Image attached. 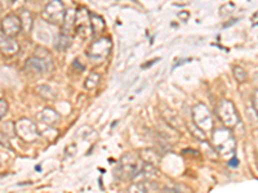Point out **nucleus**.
I'll return each instance as SVG.
<instances>
[{
	"mask_svg": "<svg viewBox=\"0 0 258 193\" xmlns=\"http://www.w3.org/2000/svg\"><path fill=\"white\" fill-rule=\"evenodd\" d=\"M144 163L140 156H134L133 154H126L120 159L119 166L116 170H119V175L122 179L126 181H134L138 178L144 169Z\"/></svg>",
	"mask_w": 258,
	"mask_h": 193,
	"instance_id": "2",
	"label": "nucleus"
},
{
	"mask_svg": "<svg viewBox=\"0 0 258 193\" xmlns=\"http://www.w3.org/2000/svg\"><path fill=\"white\" fill-rule=\"evenodd\" d=\"M100 74H97V72H90V75H88V77H86V89H94L96 86L98 85L100 83Z\"/></svg>",
	"mask_w": 258,
	"mask_h": 193,
	"instance_id": "18",
	"label": "nucleus"
},
{
	"mask_svg": "<svg viewBox=\"0 0 258 193\" xmlns=\"http://www.w3.org/2000/svg\"><path fill=\"white\" fill-rule=\"evenodd\" d=\"M0 49H2V53L4 55L10 57V55H14L18 53L20 45L13 37L6 36V35L2 34V36H0Z\"/></svg>",
	"mask_w": 258,
	"mask_h": 193,
	"instance_id": "11",
	"label": "nucleus"
},
{
	"mask_svg": "<svg viewBox=\"0 0 258 193\" xmlns=\"http://www.w3.org/2000/svg\"><path fill=\"white\" fill-rule=\"evenodd\" d=\"M8 138H10V137L4 134V133H2V134H0V141H2V146H3V147H6V148H10V141H8Z\"/></svg>",
	"mask_w": 258,
	"mask_h": 193,
	"instance_id": "21",
	"label": "nucleus"
},
{
	"mask_svg": "<svg viewBox=\"0 0 258 193\" xmlns=\"http://www.w3.org/2000/svg\"><path fill=\"white\" fill-rule=\"evenodd\" d=\"M20 19H21V23H22V30L26 31V32H30L31 28H32V15L28 10H21L20 13Z\"/></svg>",
	"mask_w": 258,
	"mask_h": 193,
	"instance_id": "17",
	"label": "nucleus"
},
{
	"mask_svg": "<svg viewBox=\"0 0 258 193\" xmlns=\"http://www.w3.org/2000/svg\"><path fill=\"white\" fill-rule=\"evenodd\" d=\"M6 110H8V103L4 99H2L0 101V116L4 117V115L6 114Z\"/></svg>",
	"mask_w": 258,
	"mask_h": 193,
	"instance_id": "23",
	"label": "nucleus"
},
{
	"mask_svg": "<svg viewBox=\"0 0 258 193\" xmlns=\"http://www.w3.org/2000/svg\"><path fill=\"white\" fill-rule=\"evenodd\" d=\"M70 44H71V35L61 32V34L58 35V37H57V40H56L54 46H56V49L64 52V50H66L68 46H70Z\"/></svg>",
	"mask_w": 258,
	"mask_h": 193,
	"instance_id": "16",
	"label": "nucleus"
},
{
	"mask_svg": "<svg viewBox=\"0 0 258 193\" xmlns=\"http://www.w3.org/2000/svg\"><path fill=\"white\" fill-rule=\"evenodd\" d=\"M252 102H253V108H254L256 114H257V116H258V89L253 92Z\"/></svg>",
	"mask_w": 258,
	"mask_h": 193,
	"instance_id": "22",
	"label": "nucleus"
},
{
	"mask_svg": "<svg viewBox=\"0 0 258 193\" xmlns=\"http://www.w3.org/2000/svg\"><path fill=\"white\" fill-rule=\"evenodd\" d=\"M88 27L92 28L90 13L82 8V9L76 10V15H75V31L83 37H86L88 35Z\"/></svg>",
	"mask_w": 258,
	"mask_h": 193,
	"instance_id": "10",
	"label": "nucleus"
},
{
	"mask_svg": "<svg viewBox=\"0 0 258 193\" xmlns=\"http://www.w3.org/2000/svg\"><path fill=\"white\" fill-rule=\"evenodd\" d=\"M156 188L158 184L152 181L134 182V183L126 190V193H150L151 191H155Z\"/></svg>",
	"mask_w": 258,
	"mask_h": 193,
	"instance_id": "13",
	"label": "nucleus"
},
{
	"mask_svg": "<svg viewBox=\"0 0 258 193\" xmlns=\"http://www.w3.org/2000/svg\"><path fill=\"white\" fill-rule=\"evenodd\" d=\"M210 143L214 151L224 159H231L235 157V150H236V142L234 138L232 133L228 128L214 129L210 137Z\"/></svg>",
	"mask_w": 258,
	"mask_h": 193,
	"instance_id": "1",
	"label": "nucleus"
},
{
	"mask_svg": "<svg viewBox=\"0 0 258 193\" xmlns=\"http://www.w3.org/2000/svg\"><path fill=\"white\" fill-rule=\"evenodd\" d=\"M257 168H258V160H257Z\"/></svg>",
	"mask_w": 258,
	"mask_h": 193,
	"instance_id": "24",
	"label": "nucleus"
},
{
	"mask_svg": "<svg viewBox=\"0 0 258 193\" xmlns=\"http://www.w3.org/2000/svg\"><path fill=\"white\" fill-rule=\"evenodd\" d=\"M188 130H190V133H191V135H192L194 138H196L198 141H206V133L203 132V130H202V129L200 128H198L196 125H195V124H190V125H188Z\"/></svg>",
	"mask_w": 258,
	"mask_h": 193,
	"instance_id": "20",
	"label": "nucleus"
},
{
	"mask_svg": "<svg viewBox=\"0 0 258 193\" xmlns=\"http://www.w3.org/2000/svg\"><path fill=\"white\" fill-rule=\"evenodd\" d=\"M52 59L43 58L39 55H32L26 61L25 68L32 74H46V71H50Z\"/></svg>",
	"mask_w": 258,
	"mask_h": 193,
	"instance_id": "8",
	"label": "nucleus"
},
{
	"mask_svg": "<svg viewBox=\"0 0 258 193\" xmlns=\"http://www.w3.org/2000/svg\"><path fill=\"white\" fill-rule=\"evenodd\" d=\"M216 115L221 120L224 128H234L239 124V114H238L236 108L234 103L228 99H222L216 106Z\"/></svg>",
	"mask_w": 258,
	"mask_h": 193,
	"instance_id": "3",
	"label": "nucleus"
},
{
	"mask_svg": "<svg viewBox=\"0 0 258 193\" xmlns=\"http://www.w3.org/2000/svg\"><path fill=\"white\" fill-rule=\"evenodd\" d=\"M162 117L166 120V123L168 124L169 126H172L173 129H182L184 128V121H182L181 117L178 116V114L176 111L170 110L168 107L162 108Z\"/></svg>",
	"mask_w": 258,
	"mask_h": 193,
	"instance_id": "12",
	"label": "nucleus"
},
{
	"mask_svg": "<svg viewBox=\"0 0 258 193\" xmlns=\"http://www.w3.org/2000/svg\"><path fill=\"white\" fill-rule=\"evenodd\" d=\"M192 112V121L194 124L203 130L204 133L206 132H213V116L212 112L209 111V108L206 107V104L198 103L195 104L191 110Z\"/></svg>",
	"mask_w": 258,
	"mask_h": 193,
	"instance_id": "4",
	"label": "nucleus"
},
{
	"mask_svg": "<svg viewBox=\"0 0 258 193\" xmlns=\"http://www.w3.org/2000/svg\"><path fill=\"white\" fill-rule=\"evenodd\" d=\"M111 49V41L108 37H101L96 40L94 43L90 46V49L86 50V54L93 61H102L108 55Z\"/></svg>",
	"mask_w": 258,
	"mask_h": 193,
	"instance_id": "7",
	"label": "nucleus"
},
{
	"mask_svg": "<svg viewBox=\"0 0 258 193\" xmlns=\"http://www.w3.org/2000/svg\"><path fill=\"white\" fill-rule=\"evenodd\" d=\"M140 157H141L144 163L154 166V168H156L159 165L160 160H162L160 154H158L156 151L152 150V148H144V150H142L140 152Z\"/></svg>",
	"mask_w": 258,
	"mask_h": 193,
	"instance_id": "15",
	"label": "nucleus"
},
{
	"mask_svg": "<svg viewBox=\"0 0 258 193\" xmlns=\"http://www.w3.org/2000/svg\"><path fill=\"white\" fill-rule=\"evenodd\" d=\"M38 119H39V121L42 124H46V125H50V126H54L56 124L58 123L60 116L54 110H52V108H44L42 112L38 114Z\"/></svg>",
	"mask_w": 258,
	"mask_h": 193,
	"instance_id": "14",
	"label": "nucleus"
},
{
	"mask_svg": "<svg viewBox=\"0 0 258 193\" xmlns=\"http://www.w3.org/2000/svg\"><path fill=\"white\" fill-rule=\"evenodd\" d=\"M232 75L236 79L238 83H244L248 79V74L243 67H239V66H234L232 67Z\"/></svg>",
	"mask_w": 258,
	"mask_h": 193,
	"instance_id": "19",
	"label": "nucleus"
},
{
	"mask_svg": "<svg viewBox=\"0 0 258 193\" xmlns=\"http://www.w3.org/2000/svg\"><path fill=\"white\" fill-rule=\"evenodd\" d=\"M16 125V135L21 138L24 142H35L38 139V137L40 135L39 129L38 125H35L31 120L28 119H20L17 123H14Z\"/></svg>",
	"mask_w": 258,
	"mask_h": 193,
	"instance_id": "6",
	"label": "nucleus"
},
{
	"mask_svg": "<svg viewBox=\"0 0 258 193\" xmlns=\"http://www.w3.org/2000/svg\"><path fill=\"white\" fill-rule=\"evenodd\" d=\"M22 30V23L18 15L10 14L2 19V34L13 37Z\"/></svg>",
	"mask_w": 258,
	"mask_h": 193,
	"instance_id": "9",
	"label": "nucleus"
},
{
	"mask_svg": "<svg viewBox=\"0 0 258 193\" xmlns=\"http://www.w3.org/2000/svg\"><path fill=\"white\" fill-rule=\"evenodd\" d=\"M64 6L58 0H53L46 5L42 12V17L44 21L50 22L52 25H62L64 21Z\"/></svg>",
	"mask_w": 258,
	"mask_h": 193,
	"instance_id": "5",
	"label": "nucleus"
}]
</instances>
